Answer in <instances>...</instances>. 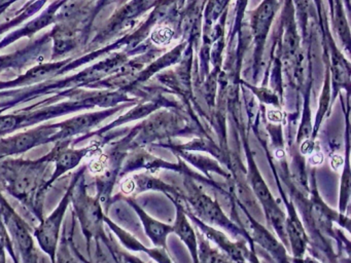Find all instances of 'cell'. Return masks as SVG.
Segmentation results:
<instances>
[{
    "instance_id": "1",
    "label": "cell",
    "mask_w": 351,
    "mask_h": 263,
    "mask_svg": "<svg viewBox=\"0 0 351 263\" xmlns=\"http://www.w3.org/2000/svg\"><path fill=\"white\" fill-rule=\"evenodd\" d=\"M46 166L45 160L15 162L0 175H3V182L7 183L10 192L19 199H26L38 188Z\"/></svg>"
},
{
    "instance_id": "2",
    "label": "cell",
    "mask_w": 351,
    "mask_h": 263,
    "mask_svg": "<svg viewBox=\"0 0 351 263\" xmlns=\"http://www.w3.org/2000/svg\"><path fill=\"white\" fill-rule=\"evenodd\" d=\"M73 186L75 185H71V188L61 201L60 205L51 214L50 217L47 218L45 221L42 222L40 227L36 229V234H34L42 249H44L50 256H52L53 262L55 261V251H56L57 242H58L61 223H62L65 211L69 207Z\"/></svg>"
},
{
    "instance_id": "3",
    "label": "cell",
    "mask_w": 351,
    "mask_h": 263,
    "mask_svg": "<svg viewBox=\"0 0 351 263\" xmlns=\"http://www.w3.org/2000/svg\"><path fill=\"white\" fill-rule=\"evenodd\" d=\"M186 199L192 205L195 213H197L196 217L200 218L204 223L215 224L235 234L241 232L228 219L227 216L221 211V207L204 193L193 189Z\"/></svg>"
},
{
    "instance_id": "4",
    "label": "cell",
    "mask_w": 351,
    "mask_h": 263,
    "mask_svg": "<svg viewBox=\"0 0 351 263\" xmlns=\"http://www.w3.org/2000/svg\"><path fill=\"white\" fill-rule=\"evenodd\" d=\"M55 125H48V127H40V129H34V131L26 132V133L19 134L14 136L9 139L3 140L0 142V156L11 155V154L20 153V152L26 151L38 144L44 142L52 141L51 139L54 138L50 135L55 136L56 139L57 134L53 131Z\"/></svg>"
},
{
    "instance_id": "5",
    "label": "cell",
    "mask_w": 351,
    "mask_h": 263,
    "mask_svg": "<svg viewBox=\"0 0 351 263\" xmlns=\"http://www.w3.org/2000/svg\"><path fill=\"white\" fill-rule=\"evenodd\" d=\"M130 203L141 217L143 226H145V232L151 238L152 242L158 248L166 249V247H167V236L173 232V226L162 223V222L154 219L149 214L145 213L138 205L131 201Z\"/></svg>"
},
{
    "instance_id": "6",
    "label": "cell",
    "mask_w": 351,
    "mask_h": 263,
    "mask_svg": "<svg viewBox=\"0 0 351 263\" xmlns=\"http://www.w3.org/2000/svg\"><path fill=\"white\" fill-rule=\"evenodd\" d=\"M248 218H250L248 222H250V227H252V234L254 240L258 242L263 248L266 249L268 252H270V254L274 257L277 262L289 263L287 260V251L277 242L276 238L271 236L268 230L265 229L262 225L256 223L250 216H248Z\"/></svg>"
},
{
    "instance_id": "7",
    "label": "cell",
    "mask_w": 351,
    "mask_h": 263,
    "mask_svg": "<svg viewBox=\"0 0 351 263\" xmlns=\"http://www.w3.org/2000/svg\"><path fill=\"white\" fill-rule=\"evenodd\" d=\"M173 232H176L180 236V240L186 245L189 250H190L191 255H192L194 263H199L197 236L190 221L186 218V212L182 210L180 205L178 208V216H176V221L173 225Z\"/></svg>"
},
{
    "instance_id": "8",
    "label": "cell",
    "mask_w": 351,
    "mask_h": 263,
    "mask_svg": "<svg viewBox=\"0 0 351 263\" xmlns=\"http://www.w3.org/2000/svg\"><path fill=\"white\" fill-rule=\"evenodd\" d=\"M289 217L285 219V231L291 240L295 256L301 258L303 256L304 251H305L307 238H306L305 231L302 227L301 222L298 219L297 214L295 213L293 209L289 207Z\"/></svg>"
},
{
    "instance_id": "9",
    "label": "cell",
    "mask_w": 351,
    "mask_h": 263,
    "mask_svg": "<svg viewBox=\"0 0 351 263\" xmlns=\"http://www.w3.org/2000/svg\"><path fill=\"white\" fill-rule=\"evenodd\" d=\"M87 151V148H85V149L63 150V151L59 152L56 155V160H55V162H56V170H55L52 178L45 184V187H48L49 185L54 183L55 180L58 177H60L61 175L77 166L80 162H81L82 158L86 155Z\"/></svg>"
},
{
    "instance_id": "10",
    "label": "cell",
    "mask_w": 351,
    "mask_h": 263,
    "mask_svg": "<svg viewBox=\"0 0 351 263\" xmlns=\"http://www.w3.org/2000/svg\"><path fill=\"white\" fill-rule=\"evenodd\" d=\"M108 224H110V227L114 229V231L118 234L120 240H122L123 244L125 246H127V248L132 249V250L135 251H143V252H147L149 256L153 257L157 262L159 263H172L171 260H170L169 257L167 256V254L165 253V249L158 248V247H155V249H145L136 238L131 236L130 234L125 232L124 230L119 228L118 226L114 225V223H112V221L108 219H106Z\"/></svg>"
},
{
    "instance_id": "11",
    "label": "cell",
    "mask_w": 351,
    "mask_h": 263,
    "mask_svg": "<svg viewBox=\"0 0 351 263\" xmlns=\"http://www.w3.org/2000/svg\"><path fill=\"white\" fill-rule=\"evenodd\" d=\"M199 263H230L229 257L211 248L206 240H201L198 246Z\"/></svg>"
},
{
    "instance_id": "12",
    "label": "cell",
    "mask_w": 351,
    "mask_h": 263,
    "mask_svg": "<svg viewBox=\"0 0 351 263\" xmlns=\"http://www.w3.org/2000/svg\"><path fill=\"white\" fill-rule=\"evenodd\" d=\"M172 37V31L169 29H159L153 34V39L158 45H166Z\"/></svg>"
},
{
    "instance_id": "13",
    "label": "cell",
    "mask_w": 351,
    "mask_h": 263,
    "mask_svg": "<svg viewBox=\"0 0 351 263\" xmlns=\"http://www.w3.org/2000/svg\"><path fill=\"white\" fill-rule=\"evenodd\" d=\"M282 118V115L279 111H270L269 112V119H271L272 121H279Z\"/></svg>"
},
{
    "instance_id": "14",
    "label": "cell",
    "mask_w": 351,
    "mask_h": 263,
    "mask_svg": "<svg viewBox=\"0 0 351 263\" xmlns=\"http://www.w3.org/2000/svg\"><path fill=\"white\" fill-rule=\"evenodd\" d=\"M125 258L129 261V263H145L141 260V259L136 258L134 256H129V255L125 254Z\"/></svg>"
},
{
    "instance_id": "15",
    "label": "cell",
    "mask_w": 351,
    "mask_h": 263,
    "mask_svg": "<svg viewBox=\"0 0 351 263\" xmlns=\"http://www.w3.org/2000/svg\"><path fill=\"white\" fill-rule=\"evenodd\" d=\"M304 263H318V262H316V261L312 260L311 258H306L305 261H304Z\"/></svg>"
}]
</instances>
